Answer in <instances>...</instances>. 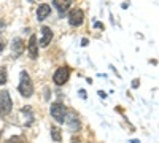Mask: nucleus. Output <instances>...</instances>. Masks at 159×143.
Instances as JSON below:
<instances>
[{
	"mask_svg": "<svg viewBox=\"0 0 159 143\" xmlns=\"http://www.w3.org/2000/svg\"><path fill=\"white\" fill-rule=\"evenodd\" d=\"M21 81H19V86H18V91L19 94L24 96V97H32L34 94V84L30 81V76L27 72H21Z\"/></svg>",
	"mask_w": 159,
	"mask_h": 143,
	"instance_id": "nucleus-1",
	"label": "nucleus"
},
{
	"mask_svg": "<svg viewBox=\"0 0 159 143\" xmlns=\"http://www.w3.org/2000/svg\"><path fill=\"white\" fill-rule=\"evenodd\" d=\"M13 108V102L8 91H0V116H7Z\"/></svg>",
	"mask_w": 159,
	"mask_h": 143,
	"instance_id": "nucleus-2",
	"label": "nucleus"
},
{
	"mask_svg": "<svg viewBox=\"0 0 159 143\" xmlns=\"http://www.w3.org/2000/svg\"><path fill=\"white\" fill-rule=\"evenodd\" d=\"M49 111H51V116L54 118L57 123H65V107L62 105L61 102H54V103H51V108H49Z\"/></svg>",
	"mask_w": 159,
	"mask_h": 143,
	"instance_id": "nucleus-3",
	"label": "nucleus"
},
{
	"mask_svg": "<svg viewBox=\"0 0 159 143\" xmlns=\"http://www.w3.org/2000/svg\"><path fill=\"white\" fill-rule=\"evenodd\" d=\"M69 78H70V70L67 67H61L54 72V75H52V81L57 86H62L69 81Z\"/></svg>",
	"mask_w": 159,
	"mask_h": 143,
	"instance_id": "nucleus-4",
	"label": "nucleus"
},
{
	"mask_svg": "<svg viewBox=\"0 0 159 143\" xmlns=\"http://www.w3.org/2000/svg\"><path fill=\"white\" fill-rule=\"evenodd\" d=\"M83 19H84V13L81 10H73L70 11L69 15V24L72 25V27H80V25L83 24Z\"/></svg>",
	"mask_w": 159,
	"mask_h": 143,
	"instance_id": "nucleus-5",
	"label": "nucleus"
},
{
	"mask_svg": "<svg viewBox=\"0 0 159 143\" xmlns=\"http://www.w3.org/2000/svg\"><path fill=\"white\" fill-rule=\"evenodd\" d=\"M51 40H52V32H51V29L49 27H42V38H40V46H43V48H46L49 43H51Z\"/></svg>",
	"mask_w": 159,
	"mask_h": 143,
	"instance_id": "nucleus-6",
	"label": "nucleus"
},
{
	"mask_svg": "<svg viewBox=\"0 0 159 143\" xmlns=\"http://www.w3.org/2000/svg\"><path fill=\"white\" fill-rule=\"evenodd\" d=\"M11 51H13V57H19L24 53V43L21 38H15L11 43Z\"/></svg>",
	"mask_w": 159,
	"mask_h": 143,
	"instance_id": "nucleus-7",
	"label": "nucleus"
},
{
	"mask_svg": "<svg viewBox=\"0 0 159 143\" xmlns=\"http://www.w3.org/2000/svg\"><path fill=\"white\" fill-rule=\"evenodd\" d=\"M49 13H51V7L48 3H42V5L38 7V10H37V19L38 21L46 19L49 16Z\"/></svg>",
	"mask_w": 159,
	"mask_h": 143,
	"instance_id": "nucleus-8",
	"label": "nucleus"
},
{
	"mask_svg": "<svg viewBox=\"0 0 159 143\" xmlns=\"http://www.w3.org/2000/svg\"><path fill=\"white\" fill-rule=\"evenodd\" d=\"M70 3H72V0H52V5L57 8V11L61 13V16L70 8Z\"/></svg>",
	"mask_w": 159,
	"mask_h": 143,
	"instance_id": "nucleus-9",
	"label": "nucleus"
},
{
	"mask_svg": "<svg viewBox=\"0 0 159 143\" xmlns=\"http://www.w3.org/2000/svg\"><path fill=\"white\" fill-rule=\"evenodd\" d=\"M29 54L30 59H37L38 57V43H37V37L32 35L30 40H29Z\"/></svg>",
	"mask_w": 159,
	"mask_h": 143,
	"instance_id": "nucleus-10",
	"label": "nucleus"
},
{
	"mask_svg": "<svg viewBox=\"0 0 159 143\" xmlns=\"http://www.w3.org/2000/svg\"><path fill=\"white\" fill-rule=\"evenodd\" d=\"M65 123H67V124L73 129V131H75V129H76V131L80 129V121H78V118H75V113H70L69 119H65Z\"/></svg>",
	"mask_w": 159,
	"mask_h": 143,
	"instance_id": "nucleus-11",
	"label": "nucleus"
},
{
	"mask_svg": "<svg viewBox=\"0 0 159 143\" xmlns=\"http://www.w3.org/2000/svg\"><path fill=\"white\" fill-rule=\"evenodd\" d=\"M51 137H52V140H54V141H61V138H62L61 129L56 127V126H52V127H51Z\"/></svg>",
	"mask_w": 159,
	"mask_h": 143,
	"instance_id": "nucleus-12",
	"label": "nucleus"
},
{
	"mask_svg": "<svg viewBox=\"0 0 159 143\" xmlns=\"http://www.w3.org/2000/svg\"><path fill=\"white\" fill-rule=\"evenodd\" d=\"M7 83V69L2 67L0 69V84H5Z\"/></svg>",
	"mask_w": 159,
	"mask_h": 143,
	"instance_id": "nucleus-13",
	"label": "nucleus"
},
{
	"mask_svg": "<svg viewBox=\"0 0 159 143\" xmlns=\"http://www.w3.org/2000/svg\"><path fill=\"white\" fill-rule=\"evenodd\" d=\"M7 143H24V140H22L21 137H11Z\"/></svg>",
	"mask_w": 159,
	"mask_h": 143,
	"instance_id": "nucleus-14",
	"label": "nucleus"
},
{
	"mask_svg": "<svg viewBox=\"0 0 159 143\" xmlns=\"http://www.w3.org/2000/svg\"><path fill=\"white\" fill-rule=\"evenodd\" d=\"M80 97H81V99H86V92H84V91L81 89V91H80Z\"/></svg>",
	"mask_w": 159,
	"mask_h": 143,
	"instance_id": "nucleus-15",
	"label": "nucleus"
},
{
	"mask_svg": "<svg viewBox=\"0 0 159 143\" xmlns=\"http://www.w3.org/2000/svg\"><path fill=\"white\" fill-rule=\"evenodd\" d=\"M99 96H100L102 99H105V97H107V94H105V92H103V91H99Z\"/></svg>",
	"mask_w": 159,
	"mask_h": 143,
	"instance_id": "nucleus-16",
	"label": "nucleus"
},
{
	"mask_svg": "<svg viewBox=\"0 0 159 143\" xmlns=\"http://www.w3.org/2000/svg\"><path fill=\"white\" fill-rule=\"evenodd\" d=\"M132 87H139V80H134V83H132Z\"/></svg>",
	"mask_w": 159,
	"mask_h": 143,
	"instance_id": "nucleus-17",
	"label": "nucleus"
},
{
	"mask_svg": "<svg viewBox=\"0 0 159 143\" xmlns=\"http://www.w3.org/2000/svg\"><path fill=\"white\" fill-rule=\"evenodd\" d=\"M94 27H102V29H103V24H102V22H96Z\"/></svg>",
	"mask_w": 159,
	"mask_h": 143,
	"instance_id": "nucleus-18",
	"label": "nucleus"
},
{
	"mask_svg": "<svg viewBox=\"0 0 159 143\" xmlns=\"http://www.w3.org/2000/svg\"><path fill=\"white\" fill-rule=\"evenodd\" d=\"M3 48H5V45H3L2 42H0V53H2V51H3Z\"/></svg>",
	"mask_w": 159,
	"mask_h": 143,
	"instance_id": "nucleus-19",
	"label": "nucleus"
},
{
	"mask_svg": "<svg viewBox=\"0 0 159 143\" xmlns=\"http://www.w3.org/2000/svg\"><path fill=\"white\" fill-rule=\"evenodd\" d=\"M81 45H83V46H86V45H88V40H86V38H83V42H81Z\"/></svg>",
	"mask_w": 159,
	"mask_h": 143,
	"instance_id": "nucleus-20",
	"label": "nucleus"
},
{
	"mask_svg": "<svg viewBox=\"0 0 159 143\" xmlns=\"http://www.w3.org/2000/svg\"><path fill=\"white\" fill-rule=\"evenodd\" d=\"M0 135H2V132H0Z\"/></svg>",
	"mask_w": 159,
	"mask_h": 143,
	"instance_id": "nucleus-21",
	"label": "nucleus"
}]
</instances>
